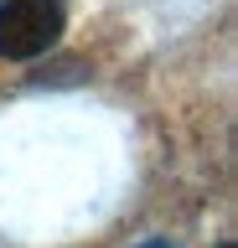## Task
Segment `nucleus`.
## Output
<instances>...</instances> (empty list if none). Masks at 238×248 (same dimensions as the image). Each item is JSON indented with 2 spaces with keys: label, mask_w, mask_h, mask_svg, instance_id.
Returning <instances> with one entry per match:
<instances>
[{
  "label": "nucleus",
  "mask_w": 238,
  "mask_h": 248,
  "mask_svg": "<svg viewBox=\"0 0 238 248\" xmlns=\"http://www.w3.org/2000/svg\"><path fill=\"white\" fill-rule=\"evenodd\" d=\"M67 16L57 0H5L0 5V57L32 62L47 46H57Z\"/></svg>",
  "instance_id": "nucleus-1"
},
{
  "label": "nucleus",
  "mask_w": 238,
  "mask_h": 248,
  "mask_svg": "<svg viewBox=\"0 0 238 248\" xmlns=\"http://www.w3.org/2000/svg\"><path fill=\"white\" fill-rule=\"evenodd\" d=\"M140 248H171V243H160V238H150V243H140Z\"/></svg>",
  "instance_id": "nucleus-2"
},
{
  "label": "nucleus",
  "mask_w": 238,
  "mask_h": 248,
  "mask_svg": "<svg viewBox=\"0 0 238 248\" xmlns=\"http://www.w3.org/2000/svg\"><path fill=\"white\" fill-rule=\"evenodd\" d=\"M222 248H233V243H222Z\"/></svg>",
  "instance_id": "nucleus-3"
}]
</instances>
